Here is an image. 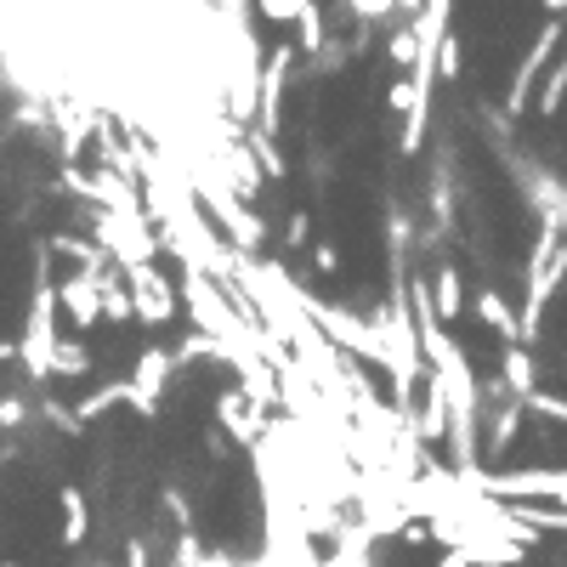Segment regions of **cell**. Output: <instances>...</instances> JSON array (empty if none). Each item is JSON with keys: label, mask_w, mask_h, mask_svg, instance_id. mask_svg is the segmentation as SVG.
I'll return each mask as SVG.
<instances>
[{"label": "cell", "mask_w": 567, "mask_h": 567, "mask_svg": "<svg viewBox=\"0 0 567 567\" xmlns=\"http://www.w3.org/2000/svg\"><path fill=\"white\" fill-rule=\"evenodd\" d=\"M437 312H443V318H454V312H460V278H454V267H443V272H437Z\"/></svg>", "instance_id": "6da1fadb"}]
</instances>
